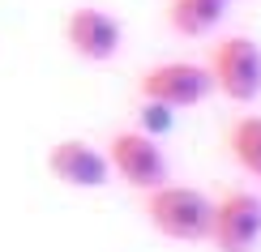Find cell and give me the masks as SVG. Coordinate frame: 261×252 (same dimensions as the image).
<instances>
[{"mask_svg":"<svg viewBox=\"0 0 261 252\" xmlns=\"http://www.w3.org/2000/svg\"><path fill=\"white\" fill-rule=\"evenodd\" d=\"M214 201L193 184H159L146 192V222L176 244H201L210 235Z\"/></svg>","mask_w":261,"mask_h":252,"instance_id":"obj_1","label":"cell"},{"mask_svg":"<svg viewBox=\"0 0 261 252\" xmlns=\"http://www.w3.org/2000/svg\"><path fill=\"white\" fill-rule=\"evenodd\" d=\"M205 73H210L214 90L227 103H257L261 98V43L244 39V35L214 39Z\"/></svg>","mask_w":261,"mask_h":252,"instance_id":"obj_2","label":"cell"},{"mask_svg":"<svg viewBox=\"0 0 261 252\" xmlns=\"http://www.w3.org/2000/svg\"><path fill=\"white\" fill-rule=\"evenodd\" d=\"M107 162L137 192H150V188H159V184L171 180V162L163 154L159 137L141 133V128H124V133H116L107 141Z\"/></svg>","mask_w":261,"mask_h":252,"instance_id":"obj_3","label":"cell"},{"mask_svg":"<svg viewBox=\"0 0 261 252\" xmlns=\"http://www.w3.org/2000/svg\"><path fill=\"white\" fill-rule=\"evenodd\" d=\"M137 90L146 103H163L171 111H189V107L205 103L214 94V81L205 73V64H193V60H163L154 69L141 73Z\"/></svg>","mask_w":261,"mask_h":252,"instance_id":"obj_4","label":"cell"},{"mask_svg":"<svg viewBox=\"0 0 261 252\" xmlns=\"http://www.w3.org/2000/svg\"><path fill=\"white\" fill-rule=\"evenodd\" d=\"M257 239H261V197L248 188L223 192L214 201L205 244H214L219 252H253Z\"/></svg>","mask_w":261,"mask_h":252,"instance_id":"obj_5","label":"cell"},{"mask_svg":"<svg viewBox=\"0 0 261 252\" xmlns=\"http://www.w3.org/2000/svg\"><path fill=\"white\" fill-rule=\"evenodd\" d=\"M64 43L77 60H90V64H103V60H116L120 56V43H124V26L116 21L107 9L99 5H82L64 17Z\"/></svg>","mask_w":261,"mask_h":252,"instance_id":"obj_6","label":"cell"},{"mask_svg":"<svg viewBox=\"0 0 261 252\" xmlns=\"http://www.w3.org/2000/svg\"><path fill=\"white\" fill-rule=\"evenodd\" d=\"M47 171L56 175L64 188H82V192H94L112 180V162H107L103 150H94L90 141L82 137H64L47 150Z\"/></svg>","mask_w":261,"mask_h":252,"instance_id":"obj_7","label":"cell"},{"mask_svg":"<svg viewBox=\"0 0 261 252\" xmlns=\"http://www.w3.org/2000/svg\"><path fill=\"white\" fill-rule=\"evenodd\" d=\"M231 0H167V26L184 39H205L223 26Z\"/></svg>","mask_w":261,"mask_h":252,"instance_id":"obj_8","label":"cell"},{"mask_svg":"<svg viewBox=\"0 0 261 252\" xmlns=\"http://www.w3.org/2000/svg\"><path fill=\"white\" fill-rule=\"evenodd\" d=\"M227 150H231L236 167L261 180V116H240L227 128Z\"/></svg>","mask_w":261,"mask_h":252,"instance_id":"obj_9","label":"cell"},{"mask_svg":"<svg viewBox=\"0 0 261 252\" xmlns=\"http://www.w3.org/2000/svg\"><path fill=\"white\" fill-rule=\"evenodd\" d=\"M167 128H171V107H163V103H146L141 107V133L159 137V133H167Z\"/></svg>","mask_w":261,"mask_h":252,"instance_id":"obj_10","label":"cell"}]
</instances>
